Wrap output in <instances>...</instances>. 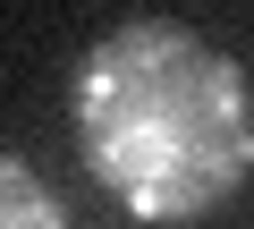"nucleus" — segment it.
Returning a JSON list of instances; mask_svg holds the SVG:
<instances>
[{
    "mask_svg": "<svg viewBox=\"0 0 254 229\" xmlns=\"http://www.w3.org/2000/svg\"><path fill=\"white\" fill-rule=\"evenodd\" d=\"M85 170L153 229L220 212L254 170V85L178 17H127L76 60Z\"/></svg>",
    "mask_w": 254,
    "mask_h": 229,
    "instance_id": "nucleus-1",
    "label": "nucleus"
},
{
    "mask_svg": "<svg viewBox=\"0 0 254 229\" xmlns=\"http://www.w3.org/2000/svg\"><path fill=\"white\" fill-rule=\"evenodd\" d=\"M0 229H68V204L51 195V178L17 153H0Z\"/></svg>",
    "mask_w": 254,
    "mask_h": 229,
    "instance_id": "nucleus-2",
    "label": "nucleus"
}]
</instances>
